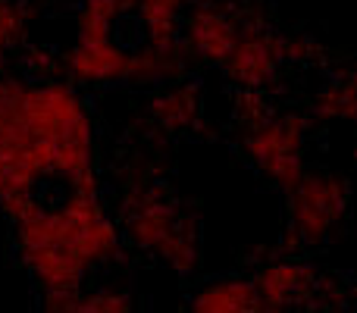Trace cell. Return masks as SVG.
<instances>
[{
	"label": "cell",
	"mask_w": 357,
	"mask_h": 313,
	"mask_svg": "<svg viewBox=\"0 0 357 313\" xmlns=\"http://www.w3.org/2000/svg\"><path fill=\"white\" fill-rule=\"evenodd\" d=\"M0 213L47 295H79L88 273L119 251L91 119L66 85L0 79Z\"/></svg>",
	"instance_id": "1"
},
{
	"label": "cell",
	"mask_w": 357,
	"mask_h": 313,
	"mask_svg": "<svg viewBox=\"0 0 357 313\" xmlns=\"http://www.w3.org/2000/svg\"><path fill=\"white\" fill-rule=\"evenodd\" d=\"M173 41V16L151 0H88L73 66L85 79H129L160 63Z\"/></svg>",
	"instance_id": "2"
},
{
	"label": "cell",
	"mask_w": 357,
	"mask_h": 313,
	"mask_svg": "<svg viewBox=\"0 0 357 313\" xmlns=\"http://www.w3.org/2000/svg\"><path fill=\"white\" fill-rule=\"evenodd\" d=\"M25 35V13L16 0H0V54L16 47Z\"/></svg>",
	"instance_id": "3"
}]
</instances>
